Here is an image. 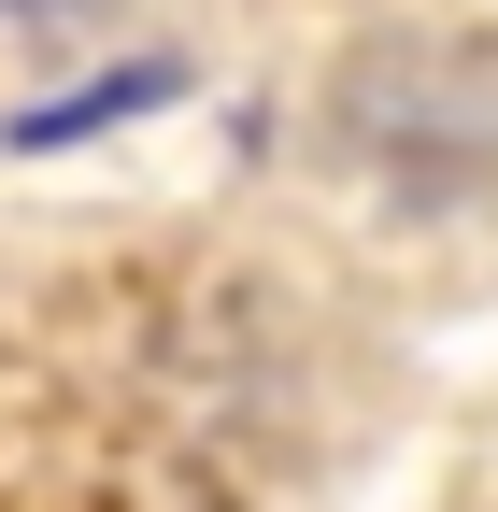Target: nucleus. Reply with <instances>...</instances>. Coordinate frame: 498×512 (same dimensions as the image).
<instances>
[{
    "instance_id": "obj_1",
    "label": "nucleus",
    "mask_w": 498,
    "mask_h": 512,
    "mask_svg": "<svg viewBox=\"0 0 498 512\" xmlns=\"http://www.w3.org/2000/svg\"><path fill=\"white\" fill-rule=\"evenodd\" d=\"M328 128L356 171L413 200H484L498 185V57L484 43H356L328 72Z\"/></svg>"
},
{
    "instance_id": "obj_2",
    "label": "nucleus",
    "mask_w": 498,
    "mask_h": 512,
    "mask_svg": "<svg viewBox=\"0 0 498 512\" xmlns=\"http://www.w3.org/2000/svg\"><path fill=\"white\" fill-rule=\"evenodd\" d=\"M114 15H129V0H0V29H15V43H100Z\"/></svg>"
}]
</instances>
